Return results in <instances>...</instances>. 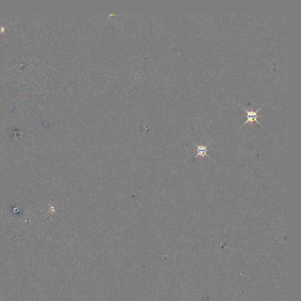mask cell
Instances as JSON below:
<instances>
[{"mask_svg": "<svg viewBox=\"0 0 301 301\" xmlns=\"http://www.w3.org/2000/svg\"><path fill=\"white\" fill-rule=\"evenodd\" d=\"M253 105H254L253 104H252V105H251V106L250 108L249 109H247L246 108L244 107L242 105H241V106H242V108H243V109H244V111H245L247 112V120L246 121V122H245V123H244V124H243V125H242V126H241V127L239 128V129H241V128H242V127H244L245 125H246L247 124L249 123V122L250 123V124H251V126H253V123L254 121H255V122H256L257 124H258L260 125H261V124L257 120V118H258V117H262V116H261V115H258V113L259 111H260L262 109V107H264V105H262V107H261L260 108L258 109H256V110H255V111L253 108Z\"/></svg>", "mask_w": 301, "mask_h": 301, "instance_id": "obj_1", "label": "cell"}, {"mask_svg": "<svg viewBox=\"0 0 301 301\" xmlns=\"http://www.w3.org/2000/svg\"><path fill=\"white\" fill-rule=\"evenodd\" d=\"M210 142L207 145H206V146H204V145H199L195 144V145H196V146H197V155L195 156V158H197L199 157V156H200V157H205V155H206V156H207V157H208L209 158H210V156H209V155L207 154V152H208V151H209V150H208L207 149L208 146L210 145ZM210 159H211V158H210Z\"/></svg>", "mask_w": 301, "mask_h": 301, "instance_id": "obj_2", "label": "cell"}]
</instances>
